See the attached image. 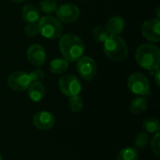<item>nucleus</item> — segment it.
Segmentation results:
<instances>
[{"mask_svg":"<svg viewBox=\"0 0 160 160\" xmlns=\"http://www.w3.org/2000/svg\"><path fill=\"white\" fill-rule=\"evenodd\" d=\"M28 89V97L34 102H39L45 96V88L41 82H32Z\"/></svg>","mask_w":160,"mask_h":160,"instance_id":"obj_15","label":"nucleus"},{"mask_svg":"<svg viewBox=\"0 0 160 160\" xmlns=\"http://www.w3.org/2000/svg\"><path fill=\"white\" fill-rule=\"evenodd\" d=\"M109 36H110V34L108 33V31L106 30L105 27L96 26L94 28V30H93V38L98 42H102L103 43L108 38Z\"/></svg>","mask_w":160,"mask_h":160,"instance_id":"obj_22","label":"nucleus"},{"mask_svg":"<svg viewBox=\"0 0 160 160\" xmlns=\"http://www.w3.org/2000/svg\"><path fill=\"white\" fill-rule=\"evenodd\" d=\"M56 16L60 22L72 23L78 20L80 16V9L73 4H64L57 8Z\"/></svg>","mask_w":160,"mask_h":160,"instance_id":"obj_9","label":"nucleus"},{"mask_svg":"<svg viewBox=\"0 0 160 160\" xmlns=\"http://www.w3.org/2000/svg\"><path fill=\"white\" fill-rule=\"evenodd\" d=\"M0 160H3V157L1 156V154H0Z\"/></svg>","mask_w":160,"mask_h":160,"instance_id":"obj_30","label":"nucleus"},{"mask_svg":"<svg viewBox=\"0 0 160 160\" xmlns=\"http://www.w3.org/2000/svg\"><path fill=\"white\" fill-rule=\"evenodd\" d=\"M68 68V62L64 58H56L51 61L50 70L53 74H62Z\"/></svg>","mask_w":160,"mask_h":160,"instance_id":"obj_17","label":"nucleus"},{"mask_svg":"<svg viewBox=\"0 0 160 160\" xmlns=\"http://www.w3.org/2000/svg\"><path fill=\"white\" fill-rule=\"evenodd\" d=\"M27 59L36 67L42 66L46 60V52L44 48L39 44H32L27 50Z\"/></svg>","mask_w":160,"mask_h":160,"instance_id":"obj_12","label":"nucleus"},{"mask_svg":"<svg viewBox=\"0 0 160 160\" xmlns=\"http://www.w3.org/2000/svg\"><path fill=\"white\" fill-rule=\"evenodd\" d=\"M104 43L105 55L113 62H121L125 60L128 54V49L126 41L120 37L110 35Z\"/></svg>","mask_w":160,"mask_h":160,"instance_id":"obj_3","label":"nucleus"},{"mask_svg":"<svg viewBox=\"0 0 160 160\" xmlns=\"http://www.w3.org/2000/svg\"><path fill=\"white\" fill-rule=\"evenodd\" d=\"M77 71L84 81H91L97 74V65L90 56H82L78 60Z\"/></svg>","mask_w":160,"mask_h":160,"instance_id":"obj_8","label":"nucleus"},{"mask_svg":"<svg viewBox=\"0 0 160 160\" xmlns=\"http://www.w3.org/2000/svg\"><path fill=\"white\" fill-rule=\"evenodd\" d=\"M125 20L119 16H113L110 18L106 24V30L110 35L119 36L125 29Z\"/></svg>","mask_w":160,"mask_h":160,"instance_id":"obj_13","label":"nucleus"},{"mask_svg":"<svg viewBox=\"0 0 160 160\" xmlns=\"http://www.w3.org/2000/svg\"><path fill=\"white\" fill-rule=\"evenodd\" d=\"M147 108V98L145 97H138L133 99L129 105V111L134 114H139L144 112Z\"/></svg>","mask_w":160,"mask_h":160,"instance_id":"obj_16","label":"nucleus"},{"mask_svg":"<svg viewBox=\"0 0 160 160\" xmlns=\"http://www.w3.org/2000/svg\"><path fill=\"white\" fill-rule=\"evenodd\" d=\"M59 49L63 58L68 62L78 61L84 52V44L80 37L73 34H66L60 37Z\"/></svg>","mask_w":160,"mask_h":160,"instance_id":"obj_1","label":"nucleus"},{"mask_svg":"<svg viewBox=\"0 0 160 160\" xmlns=\"http://www.w3.org/2000/svg\"><path fill=\"white\" fill-rule=\"evenodd\" d=\"M38 33L48 39H56L61 37L63 25L55 17L47 15L41 17L38 22Z\"/></svg>","mask_w":160,"mask_h":160,"instance_id":"obj_4","label":"nucleus"},{"mask_svg":"<svg viewBox=\"0 0 160 160\" xmlns=\"http://www.w3.org/2000/svg\"><path fill=\"white\" fill-rule=\"evenodd\" d=\"M55 123L54 116L46 111L37 112L33 117V125L39 130L51 129Z\"/></svg>","mask_w":160,"mask_h":160,"instance_id":"obj_11","label":"nucleus"},{"mask_svg":"<svg viewBox=\"0 0 160 160\" xmlns=\"http://www.w3.org/2000/svg\"><path fill=\"white\" fill-rule=\"evenodd\" d=\"M11 1H13L15 3H21V2H23L24 0H11Z\"/></svg>","mask_w":160,"mask_h":160,"instance_id":"obj_29","label":"nucleus"},{"mask_svg":"<svg viewBox=\"0 0 160 160\" xmlns=\"http://www.w3.org/2000/svg\"><path fill=\"white\" fill-rule=\"evenodd\" d=\"M39 7L41 11L46 14H52L57 9V5L54 0H42L39 3Z\"/></svg>","mask_w":160,"mask_h":160,"instance_id":"obj_23","label":"nucleus"},{"mask_svg":"<svg viewBox=\"0 0 160 160\" xmlns=\"http://www.w3.org/2000/svg\"><path fill=\"white\" fill-rule=\"evenodd\" d=\"M58 84L60 91L68 98L79 96L82 91V83L74 75H65L61 77Z\"/></svg>","mask_w":160,"mask_h":160,"instance_id":"obj_6","label":"nucleus"},{"mask_svg":"<svg viewBox=\"0 0 160 160\" xmlns=\"http://www.w3.org/2000/svg\"><path fill=\"white\" fill-rule=\"evenodd\" d=\"M142 128L146 133H158L160 130L159 121L156 118H147L142 123Z\"/></svg>","mask_w":160,"mask_h":160,"instance_id":"obj_19","label":"nucleus"},{"mask_svg":"<svg viewBox=\"0 0 160 160\" xmlns=\"http://www.w3.org/2000/svg\"><path fill=\"white\" fill-rule=\"evenodd\" d=\"M31 83L29 73L23 71H14L8 77V87L16 92H22L26 90Z\"/></svg>","mask_w":160,"mask_h":160,"instance_id":"obj_7","label":"nucleus"},{"mask_svg":"<svg viewBox=\"0 0 160 160\" xmlns=\"http://www.w3.org/2000/svg\"><path fill=\"white\" fill-rule=\"evenodd\" d=\"M22 17L27 23H37L40 19V13L37 7L27 4L22 9Z\"/></svg>","mask_w":160,"mask_h":160,"instance_id":"obj_14","label":"nucleus"},{"mask_svg":"<svg viewBox=\"0 0 160 160\" xmlns=\"http://www.w3.org/2000/svg\"><path fill=\"white\" fill-rule=\"evenodd\" d=\"M134 144H135V148L138 149H143L145 148L148 144H149V137L148 134L144 131V132H141L139 133L135 140H134Z\"/></svg>","mask_w":160,"mask_h":160,"instance_id":"obj_21","label":"nucleus"},{"mask_svg":"<svg viewBox=\"0 0 160 160\" xmlns=\"http://www.w3.org/2000/svg\"><path fill=\"white\" fill-rule=\"evenodd\" d=\"M68 108L73 112H79L83 108V100L79 96L71 97L68 100Z\"/></svg>","mask_w":160,"mask_h":160,"instance_id":"obj_20","label":"nucleus"},{"mask_svg":"<svg viewBox=\"0 0 160 160\" xmlns=\"http://www.w3.org/2000/svg\"><path fill=\"white\" fill-rule=\"evenodd\" d=\"M143 37L153 42L157 43L160 40V21L159 19H150L143 22L142 27Z\"/></svg>","mask_w":160,"mask_h":160,"instance_id":"obj_10","label":"nucleus"},{"mask_svg":"<svg viewBox=\"0 0 160 160\" xmlns=\"http://www.w3.org/2000/svg\"><path fill=\"white\" fill-rule=\"evenodd\" d=\"M160 134L158 133H156L155 136L153 137L152 141H151V150L152 152L157 156V157H159L160 156Z\"/></svg>","mask_w":160,"mask_h":160,"instance_id":"obj_24","label":"nucleus"},{"mask_svg":"<svg viewBox=\"0 0 160 160\" xmlns=\"http://www.w3.org/2000/svg\"><path fill=\"white\" fill-rule=\"evenodd\" d=\"M24 34L29 38L36 37L38 34V23H27V25L24 27Z\"/></svg>","mask_w":160,"mask_h":160,"instance_id":"obj_26","label":"nucleus"},{"mask_svg":"<svg viewBox=\"0 0 160 160\" xmlns=\"http://www.w3.org/2000/svg\"><path fill=\"white\" fill-rule=\"evenodd\" d=\"M116 160H139L138 150L135 147L127 146L119 152Z\"/></svg>","mask_w":160,"mask_h":160,"instance_id":"obj_18","label":"nucleus"},{"mask_svg":"<svg viewBox=\"0 0 160 160\" xmlns=\"http://www.w3.org/2000/svg\"><path fill=\"white\" fill-rule=\"evenodd\" d=\"M31 82H42L44 80V72L41 69H35L29 73Z\"/></svg>","mask_w":160,"mask_h":160,"instance_id":"obj_25","label":"nucleus"},{"mask_svg":"<svg viewBox=\"0 0 160 160\" xmlns=\"http://www.w3.org/2000/svg\"><path fill=\"white\" fill-rule=\"evenodd\" d=\"M159 74L160 71L159 68H158V69L156 70V73H155V81H156V83H157L158 86H159Z\"/></svg>","mask_w":160,"mask_h":160,"instance_id":"obj_27","label":"nucleus"},{"mask_svg":"<svg viewBox=\"0 0 160 160\" xmlns=\"http://www.w3.org/2000/svg\"><path fill=\"white\" fill-rule=\"evenodd\" d=\"M137 63L144 69L154 71L159 68L160 50L158 46L151 43L142 44L135 52Z\"/></svg>","mask_w":160,"mask_h":160,"instance_id":"obj_2","label":"nucleus"},{"mask_svg":"<svg viewBox=\"0 0 160 160\" xmlns=\"http://www.w3.org/2000/svg\"><path fill=\"white\" fill-rule=\"evenodd\" d=\"M157 16H158V19H159V8H158V9H157Z\"/></svg>","mask_w":160,"mask_h":160,"instance_id":"obj_28","label":"nucleus"},{"mask_svg":"<svg viewBox=\"0 0 160 160\" xmlns=\"http://www.w3.org/2000/svg\"><path fill=\"white\" fill-rule=\"evenodd\" d=\"M128 89L137 96L147 97L150 96V83L146 76L140 72L131 74L128 79Z\"/></svg>","mask_w":160,"mask_h":160,"instance_id":"obj_5","label":"nucleus"}]
</instances>
